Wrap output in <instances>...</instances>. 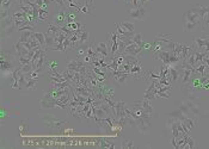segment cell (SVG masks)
<instances>
[{"label":"cell","mask_w":209,"mask_h":149,"mask_svg":"<svg viewBox=\"0 0 209 149\" xmlns=\"http://www.w3.org/2000/svg\"><path fill=\"white\" fill-rule=\"evenodd\" d=\"M100 141V143H99V147H108V148H112V147H115L114 144H111L109 142H106L105 139H99Z\"/></svg>","instance_id":"2e32d148"},{"label":"cell","mask_w":209,"mask_h":149,"mask_svg":"<svg viewBox=\"0 0 209 149\" xmlns=\"http://www.w3.org/2000/svg\"><path fill=\"white\" fill-rule=\"evenodd\" d=\"M149 14V9H147L146 6L139 7V9H133L129 11V16L133 19H137V21H143L145 18H147Z\"/></svg>","instance_id":"7a4b0ae2"},{"label":"cell","mask_w":209,"mask_h":149,"mask_svg":"<svg viewBox=\"0 0 209 149\" xmlns=\"http://www.w3.org/2000/svg\"><path fill=\"white\" fill-rule=\"evenodd\" d=\"M37 81H38V79H33V78H30V76L28 75V80H26L25 87H26V88H33V87L36 86Z\"/></svg>","instance_id":"7c38bea8"},{"label":"cell","mask_w":209,"mask_h":149,"mask_svg":"<svg viewBox=\"0 0 209 149\" xmlns=\"http://www.w3.org/2000/svg\"><path fill=\"white\" fill-rule=\"evenodd\" d=\"M149 48H152V44H149V43H143V49H149Z\"/></svg>","instance_id":"ffe728a7"},{"label":"cell","mask_w":209,"mask_h":149,"mask_svg":"<svg viewBox=\"0 0 209 149\" xmlns=\"http://www.w3.org/2000/svg\"><path fill=\"white\" fill-rule=\"evenodd\" d=\"M141 50H142L141 47H139L136 43L132 42L130 44H128V45L126 47L124 53L123 54H128V55H133V56H137L139 54L141 53Z\"/></svg>","instance_id":"5b68a950"},{"label":"cell","mask_w":209,"mask_h":149,"mask_svg":"<svg viewBox=\"0 0 209 149\" xmlns=\"http://www.w3.org/2000/svg\"><path fill=\"white\" fill-rule=\"evenodd\" d=\"M80 11H83L84 13H87V12H88V7H87V5H84V6H80Z\"/></svg>","instance_id":"ac0fdd59"},{"label":"cell","mask_w":209,"mask_h":149,"mask_svg":"<svg viewBox=\"0 0 209 149\" xmlns=\"http://www.w3.org/2000/svg\"><path fill=\"white\" fill-rule=\"evenodd\" d=\"M133 42L134 43H136V44H137V45H139V47H141V48H142L143 49V42H142V36H141V35H140V33H136V35H134V36H133Z\"/></svg>","instance_id":"8fae6325"},{"label":"cell","mask_w":209,"mask_h":149,"mask_svg":"<svg viewBox=\"0 0 209 149\" xmlns=\"http://www.w3.org/2000/svg\"><path fill=\"white\" fill-rule=\"evenodd\" d=\"M111 73H112V78H114L120 85L126 84V80H127V78H128V75H129V73L123 72V71H111Z\"/></svg>","instance_id":"277c9868"},{"label":"cell","mask_w":209,"mask_h":149,"mask_svg":"<svg viewBox=\"0 0 209 149\" xmlns=\"http://www.w3.org/2000/svg\"><path fill=\"white\" fill-rule=\"evenodd\" d=\"M110 54V50L108 49V45L105 42H99L96 47V57H106Z\"/></svg>","instance_id":"3957f363"},{"label":"cell","mask_w":209,"mask_h":149,"mask_svg":"<svg viewBox=\"0 0 209 149\" xmlns=\"http://www.w3.org/2000/svg\"><path fill=\"white\" fill-rule=\"evenodd\" d=\"M120 26L124 30V32H128V33L134 32V29H135L134 23H130V21H123V23L120 24Z\"/></svg>","instance_id":"52a82bcc"},{"label":"cell","mask_w":209,"mask_h":149,"mask_svg":"<svg viewBox=\"0 0 209 149\" xmlns=\"http://www.w3.org/2000/svg\"><path fill=\"white\" fill-rule=\"evenodd\" d=\"M65 21H67V12L65 10H60L54 17V23L56 25L61 26V25H64Z\"/></svg>","instance_id":"8992f818"},{"label":"cell","mask_w":209,"mask_h":149,"mask_svg":"<svg viewBox=\"0 0 209 149\" xmlns=\"http://www.w3.org/2000/svg\"><path fill=\"white\" fill-rule=\"evenodd\" d=\"M202 32L209 33V12L203 17V21H202Z\"/></svg>","instance_id":"9c48e42d"},{"label":"cell","mask_w":209,"mask_h":149,"mask_svg":"<svg viewBox=\"0 0 209 149\" xmlns=\"http://www.w3.org/2000/svg\"><path fill=\"white\" fill-rule=\"evenodd\" d=\"M22 35H21V38H19V42L21 43H26L29 41V38L33 35V31H29V30H25V31H21Z\"/></svg>","instance_id":"ba28073f"},{"label":"cell","mask_w":209,"mask_h":149,"mask_svg":"<svg viewBox=\"0 0 209 149\" xmlns=\"http://www.w3.org/2000/svg\"><path fill=\"white\" fill-rule=\"evenodd\" d=\"M203 17L199 14L197 7H191L184 13V30L191 33L202 32Z\"/></svg>","instance_id":"6da1fadb"},{"label":"cell","mask_w":209,"mask_h":149,"mask_svg":"<svg viewBox=\"0 0 209 149\" xmlns=\"http://www.w3.org/2000/svg\"><path fill=\"white\" fill-rule=\"evenodd\" d=\"M121 147L122 148H133L134 147V142H133V139H126L124 142H122Z\"/></svg>","instance_id":"9a60e30c"},{"label":"cell","mask_w":209,"mask_h":149,"mask_svg":"<svg viewBox=\"0 0 209 149\" xmlns=\"http://www.w3.org/2000/svg\"><path fill=\"white\" fill-rule=\"evenodd\" d=\"M33 36L36 37V40L38 41L41 47L45 45V35L44 33H42V32H33Z\"/></svg>","instance_id":"30bf717a"},{"label":"cell","mask_w":209,"mask_h":149,"mask_svg":"<svg viewBox=\"0 0 209 149\" xmlns=\"http://www.w3.org/2000/svg\"><path fill=\"white\" fill-rule=\"evenodd\" d=\"M47 66L49 67V69H56V67H57V62H56V61H53V62L48 63Z\"/></svg>","instance_id":"e0dca14e"},{"label":"cell","mask_w":209,"mask_h":149,"mask_svg":"<svg viewBox=\"0 0 209 149\" xmlns=\"http://www.w3.org/2000/svg\"><path fill=\"white\" fill-rule=\"evenodd\" d=\"M149 1H153V0H140V7L145 6L146 2H149Z\"/></svg>","instance_id":"d6986e66"},{"label":"cell","mask_w":209,"mask_h":149,"mask_svg":"<svg viewBox=\"0 0 209 149\" xmlns=\"http://www.w3.org/2000/svg\"><path fill=\"white\" fill-rule=\"evenodd\" d=\"M47 18H48V12H47V10L40 9V10H38V19H40V21H45Z\"/></svg>","instance_id":"5bb4252c"},{"label":"cell","mask_w":209,"mask_h":149,"mask_svg":"<svg viewBox=\"0 0 209 149\" xmlns=\"http://www.w3.org/2000/svg\"><path fill=\"white\" fill-rule=\"evenodd\" d=\"M197 10L199 12V14L202 17H204L209 12V5H199V6H197Z\"/></svg>","instance_id":"4fadbf2b"}]
</instances>
